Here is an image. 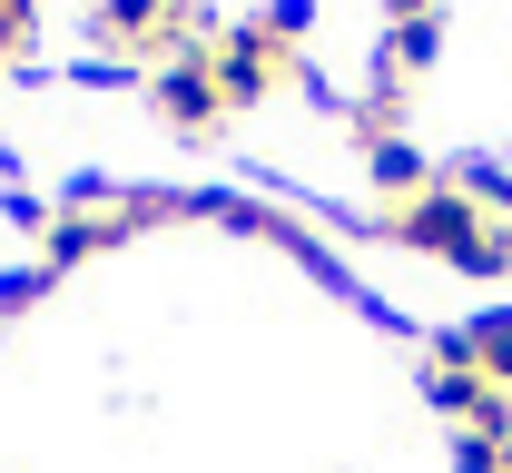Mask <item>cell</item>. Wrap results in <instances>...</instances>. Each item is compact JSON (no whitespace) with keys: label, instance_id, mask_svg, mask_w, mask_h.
I'll use <instances>...</instances> for the list:
<instances>
[{"label":"cell","instance_id":"6da1fadb","mask_svg":"<svg viewBox=\"0 0 512 473\" xmlns=\"http://www.w3.org/2000/svg\"><path fill=\"white\" fill-rule=\"evenodd\" d=\"M384 237L414 247V257H444V267H463V276H512V227H493L453 178H434L424 198H404L384 217Z\"/></svg>","mask_w":512,"mask_h":473},{"label":"cell","instance_id":"7a4b0ae2","mask_svg":"<svg viewBox=\"0 0 512 473\" xmlns=\"http://www.w3.org/2000/svg\"><path fill=\"white\" fill-rule=\"evenodd\" d=\"M148 99H158V119H168V129H188V138L217 129L227 89H217V60H207V40H197V30H188V50H168V60H158Z\"/></svg>","mask_w":512,"mask_h":473},{"label":"cell","instance_id":"3957f363","mask_svg":"<svg viewBox=\"0 0 512 473\" xmlns=\"http://www.w3.org/2000/svg\"><path fill=\"white\" fill-rule=\"evenodd\" d=\"M89 30H99L119 60H148V50H188V10H178V0H89Z\"/></svg>","mask_w":512,"mask_h":473},{"label":"cell","instance_id":"277c9868","mask_svg":"<svg viewBox=\"0 0 512 473\" xmlns=\"http://www.w3.org/2000/svg\"><path fill=\"white\" fill-rule=\"evenodd\" d=\"M207 60H217V89H227V109H247V99H266V89H276V69H286V40H276L266 20H247V30L207 40Z\"/></svg>","mask_w":512,"mask_h":473},{"label":"cell","instance_id":"5b68a950","mask_svg":"<svg viewBox=\"0 0 512 473\" xmlns=\"http://www.w3.org/2000/svg\"><path fill=\"white\" fill-rule=\"evenodd\" d=\"M434 355H444V365H473L483 385H503V395H512V306H483L473 326H444Z\"/></svg>","mask_w":512,"mask_h":473},{"label":"cell","instance_id":"8992f818","mask_svg":"<svg viewBox=\"0 0 512 473\" xmlns=\"http://www.w3.org/2000/svg\"><path fill=\"white\" fill-rule=\"evenodd\" d=\"M365 178H375L384 198L404 207V198H424V188H434V158H424V148H414V138H365Z\"/></svg>","mask_w":512,"mask_h":473},{"label":"cell","instance_id":"52a82bcc","mask_svg":"<svg viewBox=\"0 0 512 473\" xmlns=\"http://www.w3.org/2000/svg\"><path fill=\"white\" fill-rule=\"evenodd\" d=\"M434 60H444V20H394V30H384V60H375V69L414 79V69H434Z\"/></svg>","mask_w":512,"mask_h":473},{"label":"cell","instance_id":"ba28073f","mask_svg":"<svg viewBox=\"0 0 512 473\" xmlns=\"http://www.w3.org/2000/svg\"><path fill=\"white\" fill-rule=\"evenodd\" d=\"M444 178H453L473 207H483V217H512V168H503V158H453Z\"/></svg>","mask_w":512,"mask_h":473},{"label":"cell","instance_id":"9c48e42d","mask_svg":"<svg viewBox=\"0 0 512 473\" xmlns=\"http://www.w3.org/2000/svg\"><path fill=\"white\" fill-rule=\"evenodd\" d=\"M40 40V0H0V60H20Z\"/></svg>","mask_w":512,"mask_h":473},{"label":"cell","instance_id":"30bf717a","mask_svg":"<svg viewBox=\"0 0 512 473\" xmlns=\"http://www.w3.org/2000/svg\"><path fill=\"white\" fill-rule=\"evenodd\" d=\"M50 286H60L50 267H10V276H0V316H20V306H40Z\"/></svg>","mask_w":512,"mask_h":473},{"label":"cell","instance_id":"8fae6325","mask_svg":"<svg viewBox=\"0 0 512 473\" xmlns=\"http://www.w3.org/2000/svg\"><path fill=\"white\" fill-rule=\"evenodd\" d=\"M266 30H276V40H286V50H296V40H306V30H316V0H266Z\"/></svg>","mask_w":512,"mask_h":473},{"label":"cell","instance_id":"7c38bea8","mask_svg":"<svg viewBox=\"0 0 512 473\" xmlns=\"http://www.w3.org/2000/svg\"><path fill=\"white\" fill-rule=\"evenodd\" d=\"M453 473H503V444L493 434H453Z\"/></svg>","mask_w":512,"mask_h":473},{"label":"cell","instance_id":"4fadbf2b","mask_svg":"<svg viewBox=\"0 0 512 473\" xmlns=\"http://www.w3.org/2000/svg\"><path fill=\"white\" fill-rule=\"evenodd\" d=\"M384 10H394V20H434V0H384Z\"/></svg>","mask_w":512,"mask_h":473},{"label":"cell","instance_id":"5bb4252c","mask_svg":"<svg viewBox=\"0 0 512 473\" xmlns=\"http://www.w3.org/2000/svg\"><path fill=\"white\" fill-rule=\"evenodd\" d=\"M10 168H20V158H10V138H0V178H10Z\"/></svg>","mask_w":512,"mask_h":473}]
</instances>
